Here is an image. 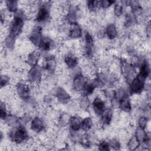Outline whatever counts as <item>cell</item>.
<instances>
[{"mask_svg":"<svg viewBox=\"0 0 151 151\" xmlns=\"http://www.w3.org/2000/svg\"><path fill=\"white\" fill-rule=\"evenodd\" d=\"M105 32H106V35H107V37L109 40H114L118 35L117 29L115 24L114 23L109 24L106 27Z\"/></svg>","mask_w":151,"mask_h":151,"instance_id":"obj_17","label":"cell"},{"mask_svg":"<svg viewBox=\"0 0 151 151\" xmlns=\"http://www.w3.org/2000/svg\"><path fill=\"white\" fill-rule=\"evenodd\" d=\"M11 81L10 77L6 74H2L1 76V88H3L9 84Z\"/></svg>","mask_w":151,"mask_h":151,"instance_id":"obj_28","label":"cell"},{"mask_svg":"<svg viewBox=\"0 0 151 151\" xmlns=\"http://www.w3.org/2000/svg\"><path fill=\"white\" fill-rule=\"evenodd\" d=\"M24 17L17 13L16 15L12 19L8 26L9 34L14 37L19 36L23 32L24 27Z\"/></svg>","mask_w":151,"mask_h":151,"instance_id":"obj_2","label":"cell"},{"mask_svg":"<svg viewBox=\"0 0 151 151\" xmlns=\"http://www.w3.org/2000/svg\"><path fill=\"white\" fill-rule=\"evenodd\" d=\"M140 143L139 142V141L136 139L134 136H132L130 137V139L128 140V142L127 143V146L129 150H136L138 147H139V145Z\"/></svg>","mask_w":151,"mask_h":151,"instance_id":"obj_26","label":"cell"},{"mask_svg":"<svg viewBox=\"0 0 151 151\" xmlns=\"http://www.w3.org/2000/svg\"><path fill=\"white\" fill-rule=\"evenodd\" d=\"M55 96L57 100L61 103L67 104L71 101V96L68 91L63 87H58L55 90Z\"/></svg>","mask_w":151,"mask_h":151,"instance_id":"obj_8","label":"cell"},{"mask_svg":"<svg viewBox=\"0 0 151 151\" xmlns=\"http://www.w3.org/2000/svg\"><path fill=\"white\" fill-rule=\"evenodd\" d=\"M4 121L7 126L11 128L17 127L21 124V120L17 115H8Z\"/></svg>","mask_w":151,"mask_h":151,"instance_id":"obj_16","label":"cell"},{"mask_svg":"<svg viewBox=\"0 0 151 151\" xmlns=\"http://www.w3.org/2000/svg\"><path fill=\"white\" fill-rule=\"evenodd\" d=\"M113 113L111 110L107 108L101 114V123L102 125H109L112 120Z\"/></svg>","mask_w":151,"mask_h":151,"instance_id":"obj_19","label":"cell"},{"mask_svg":"<svg viewBox=\"0 0 151 151\" xmlns=\"http://www.w3.org/2000/svg\"><path fill=\"white\" fill-rule=\"evenodd\" d=\"M30 127L32 132L40 133L46 129L45 121L40 116H35L30 122Z\"/></svg>","mask_w":151,"mask_h":151,"instance_id":"obj_7","label":"cell"},{"mask_svg":"<svg viewBox=\"0 0 151 151\" xmlns=\"http://www.w3.org/2000/svg\"><path fill=\"white\" fill-rule=\"evenodd\" d=\"M115 2L109 0H104L100 1V7L102 9H108Z\"/></svg>","mask_w":151,"mask_h":151,"instance_id":"obj_32","label":"cell"},{"mask_svg":"<svg viewBox=\"0 0 151 151\" xmlns=\"http://www.w3.org/2000/svg\"><path fill=\"white\" fill-rule=\"evenodd\" d=\"M79 107L82 110L86 111L90 107V100L88 96H83L79 100Z\"/></svg>","mask_w":151,"mask_h":151,"instance_id":"obj_24","label":"cell"},{"mask_svg":"<svg viewBox=\"0 0 151 151\" xmlns=\"http://www.w3.org/2000/svg\"><path fill=\"white\" fill-rule=\"evenodd\" d=\"M119 108L123 111L128 113L132 110L131 100L128 96L125 95L123 97L119 100Z\"/></svg>","mask_w":151,"mask_h":151,"instance_id":"obj_15","label":"cell"},{"mask_svg":"<svg viewBox=\"0 0 151 151\" xmlns=\"http://www.w3.org/2000/svg\"><path fill=\"white\" fill-rule=\"evenodd\" d=\"M150 73V68L149 65L146 61H144L142 64L140 65L139 73L137 74L141 77L146 79L149 75Z\"/></svg>","mask_w":151,"mask_h":151,"instance_id":"obj_20","label":"cell"},{"mask_svg":"<svg viewBox=\"0 0 151 151\" xmlns=\"http://www.w3.org/2000/svg\"><path fill=\"white\" fill-rule=\"evenodd\" d=\"M42 28L40 25H35L31 32L28 35L29 41L34 45H40L42 39Z\"/></svg>","mask_w":151,"mask_h":151,"instance_id":"obj_5","label":"cell"},{"mask_svg":"<svg viewBox=\"0 0 151 151\" xmlns=\"http://www.w3.org/2000/svg\"><path fill=\"white\" fill-rule=\"evenodd\" d=\"M94 124L93 120L90 116H87L82 120L81 129L84 132L89 131L91 129Z\"/></svg>","mask_w":151,"mask_h":151,"instance_id":"obj_21","label":"cell"},{"mask_svg":"<svg viewBox=\"0 0 151 151\" xmlns=\"http://www.w3.org/2000/svg\"><path fill=\"white\" fill-rule=\"evenodd\" d=\"M82 119L80 116L74 115L70 116L69 120V126L73 132H78L81 128Z\"/></svg>","mask_w":151,"mask_h":151,"instance_id":"obj_14","label":"cell"},{"mask_svg":"<svg viewBox=\"0 0 151 151\" xmlns=\"http://www.w3.org/2000/svg\"><path fill=\"white\" fill-rule=\"evenodd\" d=\"M82 34V29L77 23L69 25L68 37L71 40H77L81 37Z\"/></svg>","mask_w":151,"mask_h":151,"instance_id":"obj_12","label":"cell"},{"mask_svg":"<svg viewBox=\"0 0 151 151\" xmlns=\"http://www.w3.org/2000/svg\"><path fill=\"white\" fill-rule=\"evenodd\" d=\"M146 79L141 77L139 75L130 83V91L132 94H139L145 88V83Z\"/></svg>","mask_w":151,"mask_h":151,"instance_id":"obj_6","label":"cell"},{"mask_svg":"<svg viewBox=\"0 0 151 151\" xmlns=\"http://www.w3.org/2000/svg\"><path fill=\"white\" fill-rule=\"evenodd\" d=\"M113 9V14L117 18L120 17L123 12V6L122 4L115 2Z\"/></svg>","mask_w":151,"mask_h":151,"instance_id":"obj_27","label":"cell"},{"mask_svg":"<svg viewBox=\"0 0 151 151\" xmlns=\"http://www.w3.org/2000/svg\"><path fill=\"white\" fill-rule=\"evenodd\" d=\"M54 45L55 42L50 37L48 36H44L42 37L39 47L42 51L48 52L52 49Z\"/></svg>","mask_w":151,"mask_h":151,"instance_id":"obj_13","label":"cell"},{"mask_svg":"<svg viewBox=\"0 0 151 151\" xmlns=\"http://www.w3.org/2000/svg\"><path fill=\"white\" fill-rule=\"evenodd\" d=\"M92 103L93 109L96 116H101L102 113L106 109V105L103 100L99 97H96L93 100Z\"/></svg>","mask_w":151,"mask_h":151,"instance_id":"obj_11","label":"cell"},{"mask_svg":"<svg viewBox=\"0 0 151 151\" xmlns=\"http://www.w3.org/2000/svg\"><path fill=\"white\" fill-rule=\"evenodd\" d=\"M109 143L110 145V147L112 148L114 150H119L120 149V147H121L120 142L116 139H111L110 142H109Z\"/></svg>","mask_w":151,"mask_h":151,"instance_id":"obj_29","label":"cell"},{"mask_svg":"<svg viewBox=\"0 0 151 151\" xmlns=\"http://www.w3.org/2000/svg\"><path fill=\"white\" fill-rule=\"evenodd\" d=\"M15 87L16 94L20 99L26 101L31 97V88L27 83L19 81Z\"/></svg>","mask_w":151,"mask_h":151,"instance_id":"obj_4","label":"cell"},{"mask_svg":"<svg viewBox=\"0 0 151 151\" xmlns=\"http://www.w3.org/2000/svg\"><path fill=\"white\" fill-rule=\"evenodd\" d=\"M147 119L144 116H140L138 120V127L142 129H145L146 127H147Z\"/></svg>","mask_w":151,"mask_h":151,"instance_id":"obj_31","label":"cell"},{"mask_svg":"<svg viewBox=\"0 0 151 151\" xmlns=\"http://www.w3.org/2000/svg\"><path fill=\"white\" fill-rule=\"evenodd\" d=\"M106 35V32H105V30L103 29V28L99 29L96 31V35L97 37V38L99 40H102L104 39V37Z\"/></svg>","mask_w":151,"mask_h":151,"instance_id":"obj_33","label":"cell"},{"mask_svg":"<svg viewBox=\"0 0 151 151\" xmlns=\"http://www.w3.org/2000/svg\"><path fill=\"white\" fill-rule=\"evenodd\" d=\"M64 62L67 68L72 69L77 66L78 58L73 52L70 51L64 56Z\"/></svg>","mask_w":151,"mask_h":151,"instance_id":"obj_10","label":"cell"},{"mask_svg":"<svg viewBox=\"0 0 151 151\" xmlns=\"http://www.w3.org/2000/svg\"><path fill=\"white\" fill-rule=\"evenodd\" d=\"M42 76V67L37 64L30 68L28 73L27 74V78L30 83L38 85L41 81Z\"/></svg>","mask_w":151,"mask_h":151,"instance_id":"obj_3","label":"cell"},{"mask_svg":"<svg viewBox=\"0 0 151 151\" xmlns=\"http://www.w3.org/2000/svg\"><path fill=\"white\" fill-rule=\"evenodd\" d=\"M97 147L100 150H109L110 149L109 142H106V140L99 142L97 144Z\"/></svg>","mask_w":151,"mask_h":151,"instance_id":"obj_30","label":"cell"},{"mask_svg":"<svg viewBox=\"0 0 151 151\" xmlns=\"http://www.w3.org/2000/svg\"><path fill=\"white\" fill-rule=\"evenodd\" d=\"M5 2V5L6 9L11 13H15L18 10V1H12V0H8L6 1Z\"/></svg>","mask_w":151,"mask_h":151,"instance_id":"obj_22","label":"cell"},{"mask_svg":"<svg viewBox=\"0 0 151 151\" xmlns=\"http://www.w3.org/2000/svg\"><path fill=\"white\" fill-rule=\"evenodd\" d=\"M70 118V116L68 115V114L66 113H63L60 114L57 122L60 126L64 127L65 126H67L68 124Z\"/></svg>","mask_w":151,"mask_h":151,"instance_id":"obj_25","label":"cell"},{"mask_svg":"<svg viewBox=\"0 0 151 151\" xmlns=\"http://www.w3.org/2000/svg\"><path fill=\"white\" fill-rule=\"evenodd\" d=\"M147 133L145 132V129L140 128L139 127H137L135 130V137L136 139L139 141V142L140 143L141 142H143L146 137Z\"/></svg>","mask_w":151,"mask_h":151,"instance_id":"obj_23","label":"cell"},{"mask_svg":"<svg viewBox=\"0 0 151 151\" xmlns=\"http://www.w3.org/2000/svg\"><path fill=\"white\" fill-rule=\"evenodd\" d=\"M16 38L10 34H8L4 40V47L6 49L12 50L16 46Z\"/></svg>","mask_w":151,"mask_h":151,"instance_id":"obj_18","label":"cell"},{"mask_svg":"<svg viewBox=\"0 0 151 151\" xmlns=\"http://www.w3.org/2000/svg\"><path fill=\"white\" fill-rule=\"evenodd\" d=\"M11 142L20 145L27 142L29 139L28 133L25 127L21 124L17 127H12L8 133Z\"/></svg>","mask_w":151,"mask_h":151,"instance_id":"obj_1","label":"cell"},{"mask_svg":"<svg viewBox=\"0 0 151 151\" xmlns=\"http://www.w3.org/2000/svg\"><path fill=\"white\" fill-rule=\"evenodd\" d=\"M87 81L86 80L85 76L81 73L78 74L74 77L73 82H72V87L73 91L80 92L83 91Z\"/></svg>","mask_w":151,"mask_h":151,"instance_id":"obj_9","label":"cell"}]
</instances>
